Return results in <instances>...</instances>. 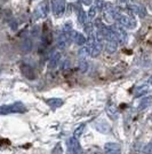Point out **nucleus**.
<instances>
[{
  "mask_svg": "<svg viewBox=\"0 0 152 154\" xmlns=\"http://www.w3.org/2000/svg\"><path fill=\"white\" fill-rule=\"evenodd\" d=\"M26 110L24 103L21 101H16L8 105H1L0 106V115H8V114H19L24 113Z\"/></svg>",
  "mask_w": 152,
  "mask_h": 154,
  "instance_id": "f257e3e1",
  "label": "nucleus"
},
{
  "mask_svg": "<svg viewBox=\"0 0 152 154\" xmlns=\"http://www.w3.org/2000/svg\"><path fill=\"white\" fill-rule=\"evenodd\" d=\"M115 20H117V22H118L121 26H124L125 29H135L136 26H137V22H136V19H135V17L129 16V15H127V14L121 13V12L115 15Z\"/></svg>",
  "mask_w": 152,
  "mask_h": 154,
  "instance_id": "f03ea898",
  "label": "nucleus"
},
{
  "mask_svg": "<svg viewBox=\"0 0 152 154\" xmlns=\"http://www.w3.org/2000/svg\"><path fill=\"white\" fill-rule=\"evenodd\" d=\"M51 12V5H49V1L44 0L39 4L38 6L36 7L34 12H33V19L39 20V19H45L48 16V14Z\"/></svg>",
  "mask_w": 152,
  "mask_h": 154,
  "instance_id": "7ed1b4c3",
  "label": "nucleus"
},
{
  "mask_svg": "<svg viewBox=\"0 0 152 154\" xmlns=\"http://www.w3.org/2000/svg\"><path fill=\"white\" fill-rule=\"evenodd\" d=\"M66 146H68V151L69 154H83V148L80 143L78 141V138L76 137H71L66 140Z\"/></svg>",
  "mask_w": 152,
  "mask_h": 154,
  "instance_id": "20e7f679",
  "label": "nucleus"
},
{
  "mask_svg": "<svg viewBox=\"0 0 152 154\" xmlns=\"http://www.w3.org/2000/svg\"><path fill=\"white\" fill-rule=\"evenodd\" d=\"M51 12L56 17H61L65 12V0H51Z\"/></svg>",
  "mask_w": 152,
  "mask_h": 154,
  "instance_id": "39448f33",
  "label": "nucleus"
},
{
  "mask_svg": "<svg viewBox=\"0 0 152 154\" xmlns=\"http://www.w3.org/2000/svg\"><path fill=\"white\" fill-rule=\"evenodd\" d=\"M71 42H72V40H71V37H70V32L62 31V33L57 37V40H56L57 48L61 50V51H62V50H65V48L70 45Z\"/></svg>",
  "mask_w": 152,
  "mask_h": 154,
  "instance_id": "423d86ee",
  "label": "nucleus"
},
{
  "mask_svg": "<svg viewBox=\"0 0 152 154\" xmlns=\"http://www.w3.org/2000/svg\"><path fill=\"white\" fill-rule=\"evenodd\" d=\"M88 47H89V51H90V57L97 58L102 53L103 48H104V40H101V39L96 38L95 43L92 46H88Z\"/></svg>",
  "mask_w": 152,
  "mask_h": 154,
  "instance_id": "0eeeda50",
  "label": "nucleus"
},
{
  "mask_svg": "<svg viewBox=\"0 0 152 154\" xmlns=\"http://www.w3.org/2000/svg\"><path fill=\"white\" fill-rule=\"evenodd\" d=\"M94 127L101 134H109V132H111V125H110V123L108 121H105V120H103V119H100V120L95 121L94 122Z\"/></svg>",
  "mask_w": 152,
  "mask_h": 154,
  "instance_id": "6e6552de",
  "label": "nucleus"
},
{
  "mask_svg": "<svg viewBox=\"0 0 152 154\" xmlns=\"http://www.w3.org/2000/svg\"><path fill=\"white\" fill-rule=\"evenodd\" d=\"M70 37H71V40L78 46H83L86 44L87 39L83 36L81 32H78L76 30H71L70 31Z\"/></svg>",
  "mask_w": 152,
  "mask_h": 154,
  "instance_id": "1a4fd4ad",
  "label": "nucleus"
},
{
  "mask_svg": "<svg viewBox=\"0 0 152 154\" xmlns=\"http://www.w3.org/2000/svg\"><path fill=\"white\" fill-rule=\"evenodd\" d=\"M112 29H113V31L115 32L118 43H119V44H125L127 42V32H126V30H125V28L121 26L120 24H118V26H113Z\"/></svg>",
  "mask_w": 152,
  "mask_h": 154,
  "instance_id": "9d476101",
  "label": "nucleus"
},
{
  "mask_svg": "<svg viewBox=\"0 0 152 154\" xmlns=\"http://www.w3.org/2000/svg\"><path fill=\"white\" fill-rule=\"evenodd\" d=\"M105 154H121V146L118 143H107L104 145Z\"/></svg>",
  "mask_w": 152,
  "mask_h": 154,
  "instance_id": "9b49d317",
  "label": "nucleus"
},
{
  "mask_svg": "<svg viewBox=\"0 0 152 154\" xmlns=\"http://www.w3.org/2000/svg\"><path fill=\"white\" fill-rule=\"evenodd\" d=\"M151 90V86L149 85V83H144V84H141L139 86L135 88L134 90V94L135 97H141V96H144L146 93H149Z\"/></svg>",
  "mask_w": 152,
  "mask_h": 154,
  "instance_id": "f8f14e48",
  "label": "nucleus"
},
{
  "mask_svg": "<svg viewBox=\"0 0 152 154\" xmlns=\"http://www.w3.org/2000/svg\"><path fill=\"white\" fill-rule=\"evenodd\" d=\"M151 105H152V96L143 97L139 101V103H137L136 109H139V110H144V109L149 108Z\"/></svg>",
  "mask_w": 152,
  "mask_h": 154,
  "instance_id": "ddd939ff",
  "label": "nucleus"
},
{
  "mask_svg": "<svg viewBox=\"0 0 152 154\" xmlns=\"http://www.w3.org/2000/svg\"><path fill=\"white\" fill-rule=\"evenodd\" d=\"M118 45H119V43L117 40L104 42V48H105V52L109 54H113L114 52L118 50Z\"/></svg>",
  "mask_w": 152,
  "mask_h": 154,
  "instance_id": "4468645a",
  "label": "nucleus"
},
{
  "mask_svg": "<svg viewBox=\"0 0 152 154\" xmlns=\"http://www.w3.org/2000/svg\"><path fill=\"white\" fill-rule=\"evenodd\" d=\"M60 62H61V53H60V52H55L51 57L49 63H48L49 69H55L57 66L60 64Z\"/></svg>",
  "mask_w": 152,
  "mask_h": 154,
  "instance_id": "2eb2a0df",
  "label": "nucleus"
},
{
  "mask_svg": "<svg viewBox=\"0 0 152 154\" xmlns=\"http://www.w3.org/2000/svg\"><path fill=\"white\" fill-rule=\"evenodd\" d=\"M46 103H47V105H48L51 109H57L63 106L64 101L62 99H60V98H51V99H47Z\"/></svg>",
  "mask_w": 152,
  "mask_h": 154,
  "instance_id": "dca6fc26",
  "label": "nucleus"
},
{
  "mask_svg": "<svg viewBox=\"0 0 152 154\" xmlns=\"http://www.w3.org/2000/svg\"><path fill=\"white\" fill-rule=\"evenodd\" d=\"M88 21L89 20H88V16H87V13H86L85 11H83L81 8H79V9H78V22H79L80 24L85 26Z\"/></svg>",
  "mask_w": 152,
  "mask_h": 154,
  "instance_id": "f3484780",
  "label": "nucleus"
},
{
  "mask_svg": "<svg viewBox=\"0 0 152 154\" xmlns=\"http://www.w3.org/2000/svg\"><path fill=\"white\" fill-rule=\"evenodd\" d=\"M78 55H79V59H87L90 55V51H89V47L87 45L81 46L80 50L78 52Z\"/></svg>",
  "mask_w": 152,
  "mask_h": 154,
  "instance_id": "a211bd4d",
  "label": "nucleus"
},
{
  "mask_svg": "<svg viewBox=\"0 0 152 154\" xmlns=\"http://www.w3.org/2000/svg\"><path fill=\"white\" fill-rule=\"evenodd\" d=\"M79 70L81 72H86L88 70V62H87V59H80L79 60Z\"/></svg>",
  "mask_w": 152,
  "mask_h": 154,
  "instance_id": "6ab92c4d",
  "label": "nucleus"
},
{
  "mask_svg": "<svg viewBox=\"0 0 152 154\" xmlns=\"http://www.w3.org/2000/svg\"><path fill=\"white\" fill-rule=\"evenodd\" d=\"M96 15H97V9H96L95 6H92L90 8L88 9V13H87V16H88V20L89 21H92V20H94L96 17Z\"/></svg>",
  "mask_w": 152,
  "mask_h": 154,
  "instance_id": "aec40b11",
  "label": "nucleus"
},
{
  "mask_svg": "<svg viewBox=\"0 0 152 154\" xmlns=\"http://www.w3.org/2000/svg\"><path fill=\"white\" fill-rule=\"evenodd\" d=\"M85 127H86V124L83 123V124H80L78 128L75 130V134H73V137H76V138H79L80 136L83 135V130H85Z\"/></svg>",
  "mask_w": 152,
  "mask_h": 154,
  "instance_id": "412c9836",
  "label": "nucleus"
},
{
  "mask_svg": "<svg viewBox=\"0 0 152 154\" xmlns=\"http://www.w3.org/2000/svg\"><path fill=\"white\" fill-rule=\"evenodd\" d=\"M142 152L144 154H152V141L146 144L145 146L142 148Z\"/></svg>",
  "mask_w": 152,
  "mask_h": 154,
  "instance_id": "4be33fe9",
  "label": "nucleus"
},
{
  "mask_svg": "<svg viewBox=\"0 0 152 154\" xmlns=\"http://www.w3.org/2000/svg\"><path fill=\"white\" fill-rule=\"evenodd\" d=\"M103 6H104V0H96V9L97 11H102L103 9Z\"/></svg>",
  "mask_w": 152,
  "mask_h": 154,
  "instance_id": "5701e85b",
  "label": "nucleus"
},
{
  "mask_svg": "<svg viewBox=\"0 0 152 154\" xmlns=\"http://www.w3.org/2000/svg\"><path fill=\"white\" fill-rule=\"evenodd\" d=\"M71 67V62H70L69 60H65L63 62V66H62V68L63 69H68V68H70Z\"/></svg>",
  "mask_w": 152,
  "mask_h": 154,
  "instance_id": "b1692460",
  "label": "nucleus"
},
{
  "mask_svg": "<svg viewBox=\"0 0 152 154\" xmlns=\"http://www.w3.org/2000/svg\"><path fill=\"white\" fill-rule=\"evenodd\" d=\"M93 1L94 0H81V2H83L85 6H90L93 4Z\"/></svg>",
  "mask_w": 152,
  "mask_h": 154,
  "instance_id": "393cba45",
  "label": "nucleus"
},
{
  "mask_svg": "<svg viewBox=\"0 0 152 154\" xmlns=\"http://www.w3.org/2000/svg\"><path fill=\"white\" fill-rule=\"evenodd\" d=\"M148 83H149V85L152 88V76H150V78H149V81H148Z\"/></svg>",
  "mask_w": 152,
  "mask_h": 154,
  "instance_id": "a878e982",
  "label": "nucleus"
},
{
  "mask_svg": "<svg viewBox=\"0 0 152 154\" xmlns=\"http://www.w3.org/2000/svg\"><path fill=\"white\" fill-rule=\"evenodd\" d=\"M119 1H120L121 4H124V5H126L127 2H128V1H129V0H119Z\"/></svg>",
  "mask_w": 152,
  "mask_h": 154,
  "instance_id": "bb28decb",
  "label": "nucleus"
},
{
  "mask_svg": "<svg viewBox=\"0 0 152 154\" xmlns=\"http://www.w3.org/2000/svg\"><path fill=\"white\" fill-rule=\"evenodd\" d=\"M93 154H98V153H93Z\"/></svg>",
  "mask_w": 152,
  "mask_h": 154,
  "instance_id": "cd10ccee",
  "label": "nucleus"
},
{
  "mask_svg": "<svg viewBox=\"0 0 152 154\" xmlns=\"http://www.w3.org/2000/svg\"><path fill=\"white\" fill-rule=\"evenodd\" d=\"M71 1H72V0H71Z\"/></svg>",
  "mask_w": 152,
  "mask_h": 154,
  "instance_id": "c85d7f7f",
  "label": "nucleus"
}]
</instances>
